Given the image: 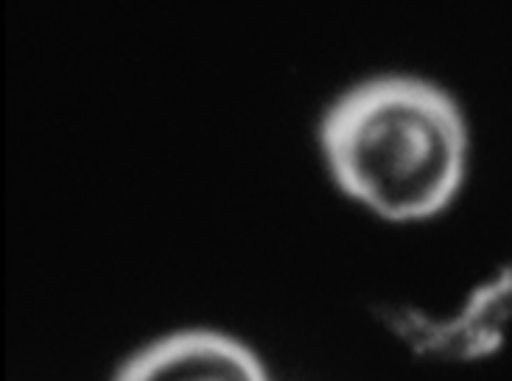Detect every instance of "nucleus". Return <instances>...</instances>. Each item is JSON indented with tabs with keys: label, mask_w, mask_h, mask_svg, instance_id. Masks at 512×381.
<instances>
[{
	"label": "nucleus",
	"mask_w": 512,
	"mask_h": 381,
	"mask_svg": "<svg viewBox=\"0 0 512 381\" xmlns=\"http://www.w3.org/2000/svg\"><path fill=\"white\" fill-rule=\"evenodd\" d=\"M319 149L347 197L389 222H420L462 188L468 124L454 96L429 79L373 76L325 110Z\"/></svg>",
	"instance_id": "nucleus-1"
},
{
	"label": "nucleus",
	"mask_w": 512,
	"mask_h": 381,
	"mask_svg": "<svg viewBox=\"0 0 512 381\" xmlns=\"http://www.w3.org/2000/svg\"><path fill=\"white\" fill-rule=\"evenodd\" d=\"M115 381H269V373L241 339L216 328H182L132 353Z\"/></svg>",
	"instance_id": "nucleus-2"
}]
</instances>
